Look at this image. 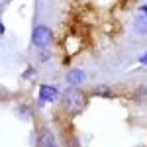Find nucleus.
<instances>
[{
	"mask_svg": "<svg viewBox=\"0 0 147 147\" xmlns=\"http://www.w3.org/2000/svg\"><path fill=\"white\" fill-rule=\"evenodd\" d=\"M84 104H86V96L79 88H75V86L65 88V92H63V106L67 108L69 112H73V114L80 112L84 108Z\"/></svg>",
	"mask_w": 147,
	"mask_h": 147,
	"instance_id": "f257e3e1",
	"label": "nucleus"
},
{
	"mask_svg": "<svg viewBox=\"0 0 147 147\" xmlns=\"http://www.w3.org/2000/svg\"><path fill=\"white\" fill-rule=\"evenodd\" d=\"M53 41V30L45 24H37L32 30V45L37 49H47Z\"/></svg>",
	"mask_w": 147,
	"mask_h": 147,
	"instance_id": "f03ea898",
	"label": "nucleus"
},
{
	"mask_svg": "<svg viewBox=\"0 0 147 147\" xmlns=\"http://www.w3.org/2000/svg\"><path fill=\"white\" fill-rule=\"evenodd\" d=\"M57 96H59L57 86H53V84H41V86H39V104H43V102H53Z\"/></svg>",
	"mask_w": 147,
	"mask_h": 147,
	"instance_id": "7ed1b4c3",
	"label": "nucleus"
},
{
	"mask_svg": "<svg viewBox=\"0 0 147 147\" xmlns=\"http://www.w3.org/2000/svg\"><path fill=\"white\" fill-rule=\"evenodd\" d=\"M65 79H67L69 86H80V84L86 80V73H84V71H80V69H71Z\"/></svg>",
	"mask_w": 147,
	"mask_h": 147,
	"instance_id": "20e7f679",
	"label": "nucleus"
},
{
	"mask_svg": "<svg viewBox=\"0 0 147 147\" xmlns=\"http://www.w3.org/2000/svg\"><path fill=\"white\" fill-rule=\"evenodd\" d=\"M134 30H136L137 34H143L147 35V14H137L136 20H134Z\"/></svg>",
	"mask_w": 147,
	"mask_h": 147,
	"instance_id": "39448f33",
	"label": "nucleus"
},
{
	"mask_svg": "<svg viewBox=\"0 0 147 147\" xmlns=\"http://www.w3.org/2000/svg\"><path fill=\"white\" fill-rule=\"evenodd\" d=\"M37 147H57V143L49 131H43L41 136L37 137Z\"/></svg>",
	"mask_w": 147,
	"mask_h": 147,
	"instance_id": "423d86ee",
	"label": "nucleus"
},
{
	"mask_svg": "<svg viewBox=\"0 0 147 147\" xmlns=\"http://www.w3.org/2000/svg\"><path fill=\"white\" fill-rule=\"evenodd\" d=\"M92 94H94V96H106V98L114 96V94H112V90H110L108 86H96V88L92 90Z\"/></svg>",
	"mask_w": 147,
	"mask_h": 147,
	"instance_id": "0eeeda50",
	"label": "nucleus"
},
{
	"mask_svg": "<svg viewBox=\"0 0 147 147\" xmlns=\"http://www.w3.org/2000/svg\"><path fill=\"white\" fill-rule=\"evenodd\" d=\"M139 63H141V65H147V51H145L141 57H139Z\"/></svg>",
	"mask_w": 147,
	"mask_h": 147,
	"instance_id": "6e6552de",
	"label": "nucleus"
},
{
	"mask_svg": "<svg viewBox=\"0 0 147 147\" xmlns=\"http://www.w3.org/2000/svg\"><path fill=\"white\" fill-rule=\"evenodd\" d=\"M139 12H141V14H147V4H143V6L139 8Z\"/></svg>",
	"mask_w": 147,
	"mask_h": 147,
	"instance_id": "1a4fd4ad",
	"label": "nucleus"
},
{
	"mask_svg": "<svg viewBox=\"0 0 147 147\" xmlns=\"http://www.w3.org/2000/svg\"><path fill=\"white\" fill-rule=\"evenodd\" d=\"M4 34V26H2V20H0V35Z\"/></svg>",
	"mask_w": 147,
	"mask_h": 147,
	"instance_id": "9d476101",
	"label": "nucleus"
},
{
	"mask_svg": "<svg viewBox=\"0 0 147 147\" xmlns=\"http://www.w3.org/2000/svg\"><path fill=\"white\" fill-rule=\"evenodd\" d=\"M2 96H4V88L0 86V98H2Z\"/></svg>",
	"mask_w": 147,
	"mask_h": 147,
	"instance_id": "9b49d317",
	"label": "nucleus"
}]
</instances>
